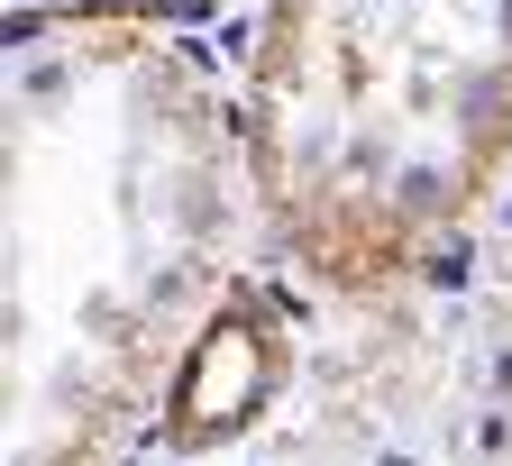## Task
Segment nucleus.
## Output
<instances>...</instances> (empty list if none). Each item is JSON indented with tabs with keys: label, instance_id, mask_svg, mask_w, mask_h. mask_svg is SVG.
<instances>
[{
	"label": "nucleus",
	"instance_id": "1",
	"mask_svg": "<svg viewBox=\"0 0 512 466\" xmlns=\"http://www.w3.org/2000/svg\"><path fill=\"white\" fill-rule=\"evenodd\" d=\"M101 110L64 37L19 46L10 128V466H119L156 439L165 393L192 366L238 275V220L256 202L247 128L147 46L119 10H92Z\"/></svg>",
	"mask_w": 512,
	"mask_h": 466
},
{
	"label": "nucleus",
	"instance_id": "2",
	"mask_svg": "<svg viewBox=\"0 0 512 466\" xmlns=\"http://www.w3.org/2000/svg\"><path fill=\"white\" fill-rule=\"evenodd\" d=\"M238 128L275 256L394 293L512 174V0H266Z\"/></svg>",
	"mask_w": 512,
	"mask_h": 466
}]
</instances>
